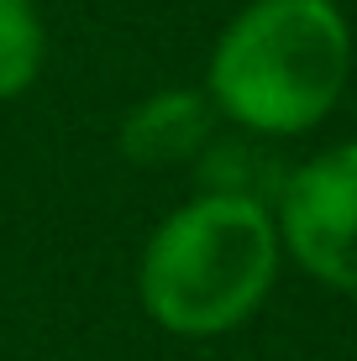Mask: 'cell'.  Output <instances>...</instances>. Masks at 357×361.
I'll use <instances>...</instances> for the list:
<instances>
[{
    "label": "cell",
    "mask_w": 357,
    "mask_h": 361,
    "mask_svg": "<svg viewBox=\"0 0 357 361\" xmlns=\"http://www.w3.org/2000/svg\"><path fill=\"white\" fill-rule=\"evenodd\" d=\"M211 142V105L194 90H158L137 99L121 116V157L137 168H168V163H189L194 152H205Z\"/></svg>",
    "instance_id": "277c9868"
},
{
    "label": "cell",
    "mask_w": 357,
    "mask_h": 361,
    "mask_svg": "<svg viewBox=\"0 0 357 361\" xmlns=\"http://www.w3.org/2000/svg\"><path fill=\"white\" fill-rule=\"evenodd\" d=\"M279 226L263 199L194 194L142 246L137 293L158 330L211 341L237 330L274 288Z\"/></svg>",
    "instance_id": "6da1fadb"
},
{
    "label": "cell",
    "mask_w": 357,
    "mask_h": 361,
    "mask_svg": "<svg viewBox=\"0 0 357 361\" xmlns=\"http://www.w3.org/2000/svg\"><path fill=\"white\" fill-rule=\"evenodd\" d=\"M352 32L336 0H252L211 53V99L257 136H300L336 110Z\"/></svg>",
    "instance_id": "7a4b0ae2"
},
{
    "label": "cell",
    "mask_w": 357,
    "mask_h": 361,
    "mask_svg": "<svg viewBox=\"0 0 357 361\" xmlns=\"http://www.w3.org/2000/svg\"><path fill=\"white\" fill-rule=\"evenodd\" d=\"M47 32L32 0H0V99L27 94L42 73Z\"/></svg>",
    "instance_id": "5b68a950"
},
{
    "label": "cell",
    "mask_w": 357,
    "mask_h": 361,
    "mask_svg": "<svg viewBox=\"0 0 357 361\" xmlns=\"http://www.w3.org/2000/svg\"><path fill=\"white\" fill-rule=\"evenodd\" d=\"M279 246L336 293H357V142L331 147L279 189Z\"/></svg>",
    "instance_id": "3957f363"
}]
</instances>
